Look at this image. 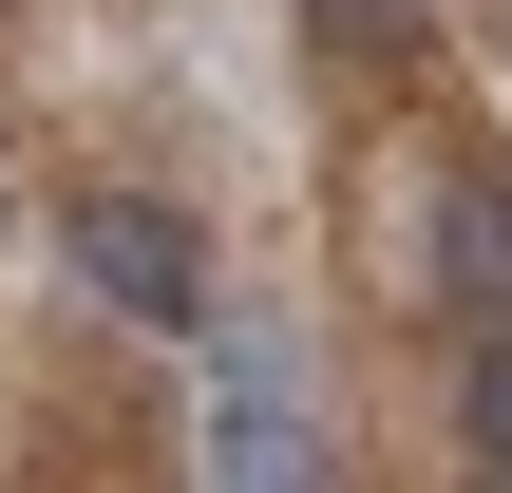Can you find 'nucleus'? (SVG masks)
Wrapping results in <instances>:
<instances>
[{
  "mask_svg": "<svg viewBox=\"0 0 512 493\" xmlns=\"http://www.w3.org/2000/svg\"><path fill=\"white\" fill-rule=\"evenodd\" d=\"M304 19H323V38H342V57H399V38H418V19H399V0H304Z\"/></svg>",
  "mask_w": 512,
  "mask_h": 493,
  "instance_id": "39448f33",
  "label": "nucleus"
},
{
  "mask_svg": "<svg viewBox=\"0 0 512 493\" xmlns=\"http://www.w3.org/2000/svg\"><path fill=\"white\" fill-rule=\"evenodd\" d=\"M456 437H475V475L512 493V323H475V380H456Z\"/></svg>",
  "mask_w": 512,
  "mask_h": 493,
  "instance_id": "20e7f679",
  "label": "nucleus"
},
{
  "mask_svg": "<svg viewBox=\"0 0 512 493\" xmlns=\"http://www.w3.org/2000/svg\"><path fill=\"white\" fill-rule=\"evenodd\" d=\"M437 304L456 323H512V171H437Z\"/></svg>",
  "mask_w": 512,
  "mask_h": 493,
  "instance_id": "7ed1b4c3",
  "label": "nucleus"
},
{
  "mask_svg": "<svg viewBox=\"0 0 512 493\" xmlns=\"http://www.w3.org/2000/svg\"><path fill=\"white\" fill-rule=\"evenodd\" d=\"M76 285L114 304V323H209V247H190V209H152V190H76Z\"/></svg>",
  "mask_w": 512,
  "mask_h": 493,
  "instance_id": "f257e3e1",
  "label": "nucleus"
},
{
  "mask_svg": "<svg viewBox=\"0 0 512 493\" xmlns=\"http://www.w3.org/2000/svg\"><path fill=\"white\" fill-rule=\"evenodd\" d=\"M209 493H323V475H304V380H285V323H228V342H209Z\"/></svg>",
  "mask_w": 512,
  "mask_h": 493,
  "instance_id": "f03ea898",
  "label": "nucleus"
}]
</instances>
